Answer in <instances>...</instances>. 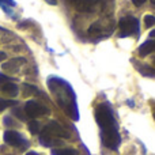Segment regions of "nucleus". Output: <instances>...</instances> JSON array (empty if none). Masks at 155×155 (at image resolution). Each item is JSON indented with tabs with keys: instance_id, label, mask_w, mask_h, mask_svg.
I'll list each match as a JSON object with an SVG mask.
<instances>
[{
	"instance_id": "obj_1",
	"label": "nucleus",
	"mask_w": 155,
	"mask_h": 155,
	"mask_svg": "<svg viewBox=\"0 0 155 155\" xmlns=\"http://www.w3.org/2000/svg\"><path fill=\"white\" fill-rule=\"evenodd\" d=\"M95 118L97 123L99 124L102 129V142L110 150H116L120 144V135L116 128V123L113 118L112 110L107 105H98L95 110Z\"/></svg>"
},
{
	"instance_id": "obj_2",
	"label": "nucleus",
	"mask_w": 155,
	"mask_h": 155,
	"mask_svg": "<svg viewBox=\"0 0 155 155\" xmlns=\"http://www.w3.org/2000/svg\"><path fill=\"white\" fill-rule=\"evenodd\" d=\"M120 37H129L134 35L135 33H137L139 30V21L134 16H124L120 21Z\"/></svg>"
},
{
	"instance_id": "obj_3",
	"label": "nucleus",
	"mask_w": 155,
	"mask_h": 155,
	"mask_svg": "<svg viewBox=\"0 0 155 155\" xmlns=\"http://www.w3.org/2000/svg\"><path fill=\"white\" fill-rule=\"evenodd\" d=\"M25 113L27 117H40V116H45L49 113V109L44 105H41L37 101H27L25 105Z\"/></svg>"
},
{
	"instance_id": "obj_4",
	"label": "nucleus",
	"mask_w": 155,
	"mask_h": 155,
	"mask_svg": "<svg viewBox=\"0 0 155 155\" xmlns=\"http://www.w3.org/2000/svg\"><path fill=\"white\" fill-rule=\"evenodd\" d=\"M42 134L48 135V136L53 137V139L54 137H65V139L70 137V134H68V132L65 131L59 123H56V121H51V123L44 128Z\"/></svg>"
},
{
	"instance_id": "obj_5",
	"label": "nucleus",
	"mask_w": 155,
	"mask_h": 155,
	"mask_svg": "<svg viewBox=\"0 0 155 155\" xmlns=\"http://www.w3.org/2000/svg\"><path fill=\"white\" fill-rule=\"evenodd\" d=\"M4 142L7 144L12 146V147H22L23 146H29V143L22 137L21 134H18L16 131H5L4 132Z\"/></svg>"
},
{
	"instance_id": "obj_6",
	"label": "nucleus",
	"mask_w": 155,
	"mask_h": 155,
	"mask_svg": "<svg viewBox=\"0 0 155 155\" xmlns=\"http://www.w3.org/2000/svg\"><path fill=\"white\" fill-rule=\"evenodd\" d=\"M25 64H26V60H25L23 57H15V59H11L10 61L4 63V64L2 65V68L8 74H15V72H18Z\"/></svg>"
},
{
	"instance_id": "obj_7",
	"label": "nucleus",
	"mask_w": 155,
	"mask_h": 155,
	"mask_svg": "<svg viewBox=\"0 0 155 155\" xmlns=\"http://www.w3.org/2000/svg\"><path fill=\"white\" fill-rule=\"evenodd\" d=\"M98 0H75V8L80 12H93L98 5Z\"/></svg>"
},
{
	"instance_id": "obj_8",
	"label": "nucleus",
	"mask_w": 155,
	"mask_h": 155,
	"mask_svg": "<svg viewBox=\"0 0 155 155\" xmlns=\"http://www.w3.org/2000/svg\"><path fill=\"white\" fill-rule=\"evenodd\" d=\"M0 88H2L3 93L7 94V95H10V97H16L18 93H19L18 86H16L15 83H11V82H5L4 84L0 86Z\"/></svg>"
},
{
	"instance_id": "obj_9",
	"label": "nucleus",
	"mask_w": 155,
	"mask_h": 155,
	"mask_svg": "<svg viewBox=\"0 0 155 155\" xmlns=\"http://www.w3.org/2000/svg\"><path fill=\"white\" fill-rule=\"evenodd\" d=\"M155 52V41L153 40H148L146 41L144 44H142L139 48V54L140 56H147V54L153 53Z\"/></svg>"
},
{
	"instance_id": "obj_10",
	"label": "nucleus",
	"mask_w": 155,
	"mask_h": 155,
	"mask_svg": "<svg viewBox=\"0 0 155 155\" xmlns=\"http://www.w3.org/2000/svg\"><path fill=\"white\" fill-rule=\"evenodd\" d=\"M12 38H14L12 33L8 31L7 29H3V27H0V42L7 44V42H10Z\"/></svg>"
},
{
	"instance_id": "obj_11",
	"label": "nucleus",
	"mask_w": 155,
	"mask_h": 155,
	"mask_svg": "<svg viewBox=\"0 0 155 155\" xmlns=\"http://www.w3.org/2000/svg\"><path fill=\"white\" fill-rule=\"evenodd\" d=\"M35 93H37V88H35L33 84H27V83H25V84L22 86V94H23L25 97H30Z\"/></svg>"
},
{
	"instance_id": "obj_12",
	"label": "nucleus",
	"mask_w": 155,
	"mask_h": 155,
	"mask_svg": "<svg viewBox=\"0 0 155 155\" xmlns=\"http://www.w3.org/2000/svg\"><path fill=\"white\" fill-rule=\"evenodd\" d=\"M52 155H79V153L74 148H61V150H53Z\"/></svg>"
},
{
	"instance_id": "obj_13",
	"label": "nucleus",
	"mask_w": 155,
	"mask_h": 155,
	"mask_svg": "<svg viewBox=\"0 0 155 155\" xmlns=\"http://www.w3.org/2000/svg\"><path fill=\"white\" fill-rule=\"evenodd\" d=\"M139 72L144 76H154L155 78V70H153L151 67H147V65H142V67H137Z\"/></svg>"
},
{
	"instance_id": "obj_14",
	"label": "nucleus",
	"mask_w": 155,
	"mask_h": 155,
	"mask_svg": "<svg viewBox=\"0 0 155 155\" xmlns=\"http://www.w3.org/2000/svg\"><path fill=\"white\" fill-rule=\"evenodd\" d=\"M101 31H102V26L99 22H95V23L91 25L90 29H88V34L90 35H98V34H101Z\"/></svg>"
},
{
	"instance_id": "obj_15",
	"label": "nucleus",
	"mask_w": 155,
	"mask_h": 155,
	"mask_svg": "<svg viewBox=\"0 0 155 155\" xmlns=\"http://www.w3.org/2000/svg\"><path fill=\"white\" fill-rule=\"evenodd\" d=\"M16 104H18V102L14 101V99H3V98H0V110H4V109L11 107V106H15Z\"/></svg>"
},
{
	"instance_id": "obj_16",
	"label": "nucleus",
	"mask_w": 155,
	"mask_h": 155,
	"mask_svg": "<svg viewBox=\"0 0 155 155\" xmlns=\"http://www.w3.org/2000/svg\"><path fill=\"white\" fill-rule=\"evenodd\" d=\"M29 131L33 135H37L40 132V123L38 121H30L29 123Z\"/></svg>"
},
{
	"instance_id": "obj_17",
	"label": "nucleus",
	"mask_w": 155,
	"mask_h": 155,
	"mask_svg": "<svg viewBox=\"0 0 155 155\" xmlns=\"http://www.w3.org/2000/svg\"><path fill=\"white\" fill-rule=\"evenodd\" d=\"M12 113L16 116V117L19 118V120H22V121H25V120H26V118H27L26 113H25V112H22V109H21V107H15V109L12 110Z\"/></svg>"
},
{
	"instance_id": "obj_18",
	"label": "nucleus",
	"mask_w": 155,
	"mask_h": 155,
	"mask_svg": "<svg viewBox=\"0 0 155 155\" xmlns=\"http://www.w3.org/2000/svg\"><path fill=\"white\" fill-rule=\"evenodd\" d=\"M144 25L146 27H151L155 25V16L154 15H146L144 16Z\"/></svg>"
},
{
	"instance_id": "obj_19",
	"label": "nucleus",
	"mask_w": 155,
	"mask_h": 155,
	"mask_svg": "<svg viewBox=\"0 0 155 155\" xmlns=\"http://www.w3.org/2000/svg\"><path fill=\"white\" fill-rule=\"evenodd\" d=\"M8 80H10V78L5 76V75H3V74H0V86L4 84V83H5V82H8Z\"/></svg>"
},
{
	"instance_id": "obj_20",
	"label": "nucleus",
	"mask_w": 155,
	"mask_h": 155,
	"mask_svg": "<svg viewBox=\"0 0 155 155\" xmlns=\"http://www.w3.org/2000/svg\"><path fill=\"white\" fill-rule=\"evenodd\" d=\"M4 3L8 5H15V2H14V0H0V4L2 5H4Z\"/></svg>"
},
{
	"instance_id": "obj_21",
	"label": "nucleus",
	"mask_w": 155,
	"mask_h": 155,
	"mask_svg": "<svg viewBox=\"0 0 155 155\" xmlns=\"http://www.w3.org/2000/svg\"><path fill=\"white\" fill-rule=\"evenodd\" d=\"M4 124H5V125H14V121L11 120L10 117H5L4 118Z\"/></svg>"
},
{
	"instance_id": "obj_22",
	"label": "nucleus",
	"mask_w": 155,
	"mask_h": 155,
	"mask_svg": "<svg viewBox=\"0 0 155 155\" xmlns=\"http://www.w3.org/2000/svg\"><path fill=\"white\" fill-rule=\"evenodd\" d=\"M132 3H134L135 5H137V7H139V5L143 4V3H146V0H132Z\"/></svg>"
},
{
	"instance_id": "obj_23",
	"label": "nucleus",
	"mask_w": 155,
	"mask_h": 155,
	"mask_svg": "<svg viewBox=\"0 0 155 155\" xmlns=\"http://www.w3.org/2000/svg\"><path fill=\"white\" fill-rule=\"evenodd\" d=\"M5 59H7V53H4V52L0 51V61H4Z\"/></svg>"
},
{
	"instance_id": "obj_24",
	"label": "nucleus",
	"mask_w": 155,
	"mask_h": 155,
	"mask_svg": "<svg viewBox=\"0 0 155 155\" xmlns=\"http://www.w3.org/2000/svg\"><path fill=\"white\" fill-rule=\"evenodd\" d=\"M48 4H51V5H56L57 4V0H45Z\"/></svg>"
},
{
	"instance_id": "obj_25",
	"label": "nucleus",
	"mask_w": 155,
	"mask_h": 155,
	"mask_svg": "<svg viewBox=\"0 0 155 155\" xmlns=\"http://www.w3.org/2000/svg\"><path fill=\"white\" fill-rule=\"evenodd\" d=\"M26 155H38L37 153H34V151H29V153H27Z\"/></svg>"
},
{
	"instance_id": "obj_26",
	"label": "nucleus",
	"mask_w": 155,
	"mask_h": 155,
	"mask_svg": "<svg viewBox=\"0 0 155 155\" xmlns=\"http://www.w3.org/2000/svg\"><path fill=\"white\" fill-rule=\"evenodd\" d=\"M150 35H151V37H153V38H155V30H153V31L150 33Z\"/></svg>"
},
{
	"instance_id": "obj_27",
	"label": "nucleus",
	"mask_w": 155,
	"mask_h": 155,
	"mask_svg": "<svg viewBox=\"0 0 155 155\" xmlns=\"http://www.w3.org/2000/svg\"><path fill=\"white\" fill-rule=\"evenodd\" d=\"M151 3H153V4L155 5V0H151Z\"/></svg>"
},
{
	"instance_id": "obj_28",
	"label": "nucleus",
	"mask_w": 155,
	"mask_h": 155,
	"mask_svg": "<svg viewBox=\"0 0 155 155\" xmlns=\"http://www.w3.org/2000/svg\"><path fill=\"white\" fill-rule=\"evenodd\" d=\"M154 118H155V113H154Z\"/></svg>"
},
{
	"instance_id": "obj_29",
	"label": "nucleus",
	"mask_w": 155,
	"mask_h": 155,
	"mask_svg": "<svg viewBox=\"0 0 155 155\" xmlns=\"http://www.w3.org/2000/svg\"><path fill=\"white\" fill-rule=\"evenodd\" d=\"M154 63H155V60H154Z\"/></svg>"
}]
</instances>
